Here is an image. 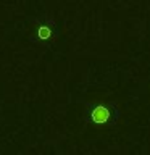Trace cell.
I'll use <instances>...</instances> for the list:
<instances>
[{
    "label": "cell",
    "instance_id": "cell-1",
    "mask_svg": "<svg viewBox=\"0 0 150 155\" xmlns=\"http://www.w3.org/2000/svg\"><path fill=\"white\" fill-rule=\"evenodd\" d=\"M110 118V110L106 108V107H97V108H94V111H92V121L94 123H106Z\"/></svg>",
    "mask_w": 150,
    "mask_h": 155
},
{
    "label": "cell",
    "instance_id": "cell-2",
    "mask_svg": "<svg viewBox=\"0 0 150 155\" xmlns=\"http://www.w3.org/2000/svg\"><path fill=\"white\" fill-rule=\"evenodd\" d=\"M39 39H42V41H45V39L50 37V29H48L47 26H42V28H39Z\"/></svg>",
    "mask_w": 150,
    "mask_h": 155
}]
</instances>
